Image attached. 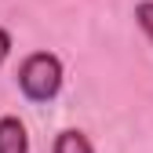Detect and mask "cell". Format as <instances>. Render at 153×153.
Instances as JSON below:
<instances>
[{"mask_svg":"<svg viewBox=\"0 0 153 153\" xmlns=\"http://www.w3.org/2000/svg\"><path fill=\"white\" fill-rule=\"evenodd\" d=\"M0 153H29V131L18 117H0Z\"/></svg>","mask_w":153,"mask_h":153,"instance_id":"7a4b0ae2","label":"cell"},{"mask_svg":"<svg viewBox=\"0 0 153 153\" xmlns=\"http://www.w3.org/2000/svg\"><path fill=\"white\" fill-rule=\"evenodd\" d=\"M18 88L29 102H51L62 91V62L51 51H33L18 66Z\"/></svg>","mask_w":153,"mask_h":153,"instance_id":"6da1fadb","label":"cell"},{"mask_svg":"<svg viewBox=\"0 0 153 153\" xmlns=\"http://www.w3.org/2000/svg\"><path fill=\"white\" fill-rule=\"evenodd\" d=\"M7 55H11V33H7V29H0V62H4Z\"/></svg>","mask_w":153,"mask_h":153,"instance_id":"5b68a950","label":"cell"},{"mask_svg":"<svg viewBox=\"0 0 153 153\" xmlns=\"http://www.w3.org/2000/svg\"><path fill=\"white\" fill-rule=\"evenodd\" d=\"M51 153H95V146H91V139L84 135L80 128H66V131L55 135Z\"/></svg>","mask_w":153,"mask_h":153,"instance_id":"3957f363","label":"cell"},{"mask_svg":"<svg viewBox=\"0 0 153 153\" xmlns=\"http://www.w3.org/2000/svg\"><path fill=\"white\" fill-rule=\"evenodd\" d=\"M135 22H139V29L149 36V44H153V0H139L135 4Z\"/></svg>","mask_w":153,"mask_h":153,"instance_id":"277c9868","label":"cell"}]
</instances>
